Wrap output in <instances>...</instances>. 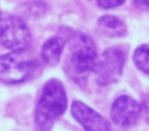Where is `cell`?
Wrapping results in <instances>:
<instances>
[{
    "label": "cell",
    "mask_w": 149,
    "mask_h": 131,
    "mask_svg": "<svg viewBox=\"0 0 149 131\" xmlns=\"http://www.w3.org/2000/svg\"><path fill=\"white\" fill-rule=\"evenodd\" d=\"M65 47V72L76 83L82 84L86 81L88 76L94 72L98 60L94 42L89 36L76 32L67 39Z\"/></svg>",
    "instance_id": "6da1fadb"
},
{
    "label": "cell",
    "mask_w": 149,
    "mask_h": 131,
    "mask_svg": "<svg viewBox=\"0 0 149 131\" xmlns=\"http://www.w3.org/2000/svg\"><path fill=\"white\" fill-rule=\"evenodd\" d=\"M67 95L63 84L51 79L45 84L36 108V123L41 131H50L52 125L67 109Z\"/></svg>",
    "instance_id": "7a4b0ae2"
},
{
    "label": "cell",
    "mask_w": 149,
    "mask_h": 131,
    "mask_svg": "<svg viewBox=\"0 0 149 131\" xmlns=\"http://www.w3.org/2000/svg\"><path fill=\"white\" fill-rule=\"evenodd\" d=\"M38 69L36 58L24 51H10L0 55V81L5 84H18L30 79Z\"/></svg>",
    "instance_id": "3957f363"
},
{
    "label": "cell",
    "mask_w": 149,
    "mask_h": 131,
    "mask_svg": "<svg viewBox=\"0 0 149 131\" xmlns=\"http://www.w3.org/2000/svg\"><path fill=\"white\" fill-rule=\"evenodd\" d=\"M0 42L10 51H24L30 46L31 33L21 17L9 16L0 24Z\"/></svg>",
    "instance_id": "277c9868"
},
{
    "label": "cell",
    "mask_w": 149,
    "mask_h": 131,
    "mask_svg": "<svg viewBox=\"0 0 149 131\" xmlns=\"http://www.w3.org/2000/svg\"><path fill=\"white\" fill-rule=\"evenodd\" d=\"M124 60V53L118 47H110L105 50L101 58H98L94 68L98 85L106 87L118 81L123 72Z\"/></svg>",
    "instance_id": "5b68a950"
},
{
    "label": "cell",
    "mask_w": 149,
    "mask_h": 131,
    "mask_svg": "<svg viewBox=\"0 0 149 131\" xmlns=\"http://www.w3.org/2000/svg\"><path fill=\"white\" fill-rule=\"evenodd\" d=\"M141 114V105L130 96H120L111 105V121L120 127L135 125Z\"/></svg>",
    "instance_id": "8992f818"
},
{
    "label": "cell",
    "mask_w": 149,
    "mask_h": 131,
    "mask_svg": "<svg viewBox=\"0 0 149 131\" xmlns=\"http://www.w3.org/2000/svg\"><path fill=\"white\" fill-rule=\"evenodd\" d=\"M71 114L85 131H113L109 121L81 101H73Z\"/></svg>",
    "instance_id": "52a82bcc"
},
{
    "label": "cell",
    "mask_w": 149,
    "mask_h": 131,
    "mask_svg": "<svg viewBox=\"0 0 149 131\" xmlns=\"http://www.w3.org/2000/svg\"><path fill=\"white\" fill-rule=\"evenodd\" d=\"M67 39L62 36H55L47 39L41 50V58L47 66H56L60 62L63 50L65 47Z\"/></svg>",
    "instance_id": "ba28073f"
},
{
    "label": "cell",
    "mask_w": 149,
    "mask_h": 131,
    "mask_svg": "<svg viewBox=\"0 0 149 131\" xmlns=\"http://www.w3.org/2000/svg\"><path fill=\"white\" fill-rule=\"evenodd\" d=\"M97 25L100 33L105 37H109V38H120V37L126 36L127 33L124 22L115 16H102L98 20Z\"/></svg>",
    "instance_id": "9c48e42d"
},
{
    "label": "cell",
    "mask_w": 149,
    "mask_h": 131,
    "mask_svg": "<svg viewBox=\"0 0 149 131\" xmlns=\"http://www.w3.org/2000/svg\"><path fill=\"white\" fill-rule=\"evenodd\" d=\"M134 63L141 72L149 75V45H141L135 50Z\"/></svg>",
    "instance_id": "30bf717a"
},
{
    "label": "cell",
    "mask_w": 149,
    "mask_h": 131,
    "mask_svg": "<svg viewBox=\"0 0 149 131\" xmlns=\"http://www.w3.org/2000/svg\"><path fill=\"white\" fill-rule=\"evenodd\" d=\"M25 8L28 9L29 15H33V16H42L46 11V4H45L42 0H30V1L25 3Z\"/></svg>",
    "instance_id": "8fae6325"
},
{
    "label": "cell",
    "mask_w": 149,
    "mask_h": 131,
    "mask_svg": "<svg viewBox=\"0 0 149 131\" xmlns=\"http://www.w3.org/2000/svg\"><path fill=\"white\" fill-rule=\"evenodd\" d=\"M124 1L126 0H97L98 5H101L102 8H106V9L120 7V5L124 4Z\"/></svg>",
    "instance_id": "7c38bea8"
},
{
    "label": "cell",
    "mask_w": 149,
    "mask_h": 131,
    "mask_svg": "<svg viewBox=\"0 0 149 131\" xmlns=\"http://www.w3.org/2000/svg\"><path fill=\"white\" fill-rule=\"evenodd\" d=\"M141 114L144 116V119L149 123V95L145 96L144 101L141 104Z\"/></svg>",
    "instance_id": "4fadbf2b"
},
{
    "label": "cell",
    "mask_w": 149,
    "mask_h": 131,
    "mask_svg": "<svg viewBox=\"0 0 149 131\" xmlns=\"http://www.w3.org/2000/svg\"><path fill=\"white\" fill-rule=\"evenodd\" d=\"M135 5L141 9H148L149 11V0H134Z\"/></svg>",
    "instance_id": "5bb4252c"
}]
</instances>
